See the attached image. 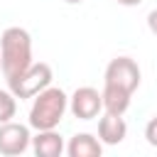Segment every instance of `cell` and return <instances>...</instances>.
<instances>
[{
	"mask_svg": "<svg viewBox=\"0 0 157 157\" xmlns=\"http://www.w3.org/2000/svg\"><path fill=\"white\" fill-rule=\"evenodd\" d=\"M69 157H101L103 155V142L91 135V132H76L64 150Z\"/></svg>",
	"mask_w": 157,
	"mask_h": 157,
	"instance_id": "cell-9",
	"label": "cell"
},
{
	"mask_svg": "<svg viewBox=\"0 0 157 157\" xmlns=\"http://www.w3.org/2000/svg\"><path fill=\"white\" fill-rule=\"evenodd\" d=\"M29 142H32L29 125H22L15 120H7L0 125V155L17 157V155L29 150Z\"/></svg>",
	"mask_w": 157,
	"mask_h": 157,
	"instance_id": "cell-6",
	"label": "cell"
},
{
	"mask_svg": "<svg viewBox=\"0 0 157 157\" xmlns=\"http://www.w3.org/2000/svg\"><path fill=\"white\" fill-rule=\"evenodd\" d=\"M17 113V98L10 88H0V125L12 120Z\"/></svg>",
	"mask_w": 157,
	"mask_h": 157,
	"instance_id": "cell-10",
	"label": "cell"
},
{
	"mask_svg": "<svg viewBox=\"0 0 157 157\" xmlns=\"http://www.w3.org/2000/svg\"><path fill=\"white\" fill-rule=\"evenodd\" d=\"M29 147L34 150L37 157H61L64 150H66V142L54 128V130H37Z\"/></svg>",
	"mask_w": 157,
	"mask_h": 157,
	"instance_id": "cell-7",
	"label": "cell"
},
{
	"mask_svg": "<svg viewBox=\"0 0 157 157\" xmlns=\"http://www.w3.org/2000/svg\"><path fill=\"white\" fill-rule=\"evenodd\" d=\"M125 135H128V123L123 120V115L103 113V118L98 120V140L103 145H120Z\"/></svg>",
	"mask_w": 157,
	"mask_h": 157,
	"instance_id": "cell-8",
	"label": "cell"
},
{
	"mask_svg": "<svg viewBox=\"0 0 157 157\" xmlns=\"http://www.w3.org/2000/svg\"><path fill=\"white\" fill-rule=\"evenodd\" d=\"M142 71L132 56H115L108 61L103 71V113H115L125 115L130 108L132 93L140 88Z\"/></svg>",
	"mask_w": 157,
	"mask_h": 157,
	"instance_id": "cell-1",
	"label": "cell"
},
{
	"mask_svg": "<svg viewBox=\"0 0 157 157\" xmlns=\"http://www.w3.org/2000/svg\"><path fill=\"white\" fill-rule=\"evenodd\" d=\"M145 140H147V145H152V147H157V113L147 120V125H145Z\"/></svg>",
	"mask_w": 157,
	"mask_h": 157,
	"instance_id": "cell-11",
	"label": "cell"
},
{
	"mask_svg": "<svg viewBox=\"0 0 157 157\" xmlns=\"http://www.w3.org/2000/svg\"><path fill=\"white\" fill-rule=\"evenodd\" d=\"M66 110H69V96L56 86H47L32 98L27 125L32 130H54L64 120Z\"/></svg>",
	"mask_w": 157,
	"mask_h": 157,
	"instance_id": "cell-3",
	"label": "cell"
},
{
	"mask_svg": "<svg viewBox=\"0 0 157 157\" xmlns=\"http://www.w3.org/2000/svg\"><path fill=\"white\" fill-rule=\"evenodd\" d=\"M64 2H66V5H81L83 0H64Z\"/></svg>",
	"mask_w": 157,
	"mask_h": 157,
	"instance_id": "cell-14",
	"label": "cell"
},
{
	"mask_svg": "<svg viewBox=\"0 0 157 157\" xmlns=\"http://www.w3.org/2000/svg\"><path fill=\"white\" fill-rule=\"evenodd\" d=\"M69 110L78 120H93L103 113V96L93 86H78L69 96Z\"/></svg>",
	"mask_w": 157,
	"mask_h": 157,
	"instance_id": "cell-5",
	"label": "cell"
},
{
	"mask_svg": "<svg viewBox=\"0 0 157 157\" xmlns=\"http://www.w3.org/2000/svg\"><path fill=\"white\" fill-rule=\"evenodd\" d=\"M118 5H123V7H135V5H140L142 0H115Z\"/></svg>",
	"mask_w": 157,
	"mask_h": 157,
	"instance_id": "cell-13",
	"label": "cell"
},
{
	"mask_svg": "<svg viewBox=\"0 0 157 157\" xmlns=\"http://www.w3.org/2000/svg\"><path fill=\"white\" fill-rule=\"evenodd\" d=\"M147 29H150V32L157 37V7L147 12Z\"/></svg>",
	"mask_w": 157,
	"mask_h": 157,
	"instance_id": "cell-12",
	"label": "cell"
},
{
	"mask_svg": "<svg viewBox=\"0 0 157 157\" xmlns=\"http://www.w3.org/2000/svg\"><path fill=\"white\" fill-rule=\"evenodd\" d=\"M52 78H54V71L47 61H32L22 74L7 81V88L15 93V98L27 101V98H34L39 91H44L47 86H52Z\"/></svg>",
	"mask_w": 157,
	"mask_h": 157,
	"instance_id": "cell-4",
	"label": "cell"
},
{
	"mask_svg": "<svg viewBox=\"0 0 157 157\" xmlns=\"http://www.w3.org/2000/svg\"><path fill=\"white\" fill-rule=\"evenodd\" d=\"M32 37L25 27H7L0 34V71L5 81L15 78L32 64Z\"/></svg>",
	"mask_w": 157,
	"mask_h": 157,
	"instance_id": "cell-2",
	"label": "cell"
}]
</instances>
